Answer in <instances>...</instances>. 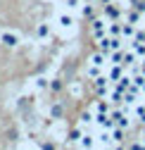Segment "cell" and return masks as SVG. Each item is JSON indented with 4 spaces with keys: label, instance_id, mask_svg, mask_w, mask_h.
Instances as JSON below:
<instances>
[{
    "label": "cell",
    "instance_id": "obj_14",
    "mask_svg": "<svg viewBox=\"0 0 145 150\" xmlns=\"http://www.w3.org/2000/svg\"><path fill=\"white\" fill-rule=\"evenodd\" d=\"M79 145H81V148H95V141H93V136H90V134H83L81 141H79Z\"/></svg>",
    "mask_w": 145,
    "mask_h": 150
},
{
    "label": "cell",
    "instance_id": "obj_17",
    "mask_svg": "<svg viewBox=\"0 0 145 150\" xmlns=\"http://www.w3.org/2000/svg\"><path fill=\"white\" fill-rule=\"evenodd\" d=\"M50 91H52V93H60V91H62V81H60V79H52V81H50Z\"/></svg>",
    "mask_w": 145,
    "mask_h": 150
},
{
    "label": "cell",
    "instance_id": "obj_18",
    "mask_svg": "<svg viewBox=\"0 0 145 150\" xmlns=\"http://www.w3.org/2000/svg\"><path fill=\"white\" fill-rule=\"evenodd\" d=\"M64 5H67L69 10H76V7L81 5V0H64Z\"/></svg>",
    "mask_w": 145,
    "mask_h": 150
},
{
    "label": "cell",
    "instance_id": "obj_2",
    "mask_svg": "<svg viewBox=\"0 0 145 150\" xmlns=\"http://www.w3.org/2000/svg\"><path fill=\"white\" fill-rule=\"evenodd\" d=\"M102 17L107 22H119L121 19V10L114 3H107V5H102Z\"/></svg>",
    "mask_w": 145,
    "mask_h": 150
},
{
    "label": "cell",
    "instance_id": "obj_4",
    "mask_svg": "<svg viewBox=\"0 0 145 150\" xmlns=\"http://www.w3.org/2000/svg\"><path fill=\"white\" fill-rule=\"evenodd\" d=\"M105 60H107V55L102 52V50H98V52H93L88 57V64H93V67H105Z\"/></svg>",
    "mask_w": 145,
    "mask_h": 150
},
{
    "label": "cell",
    "instance_id": "obj_16",
    "mask_svg": "<svg viewBox=\"0 0 145 150\" xmlns=\"http://www.w3.org/2000/svg\"><path fill=\"white\" fill-rule=\"evenodd\" d=\"M71 24H74V22H71V17H69V14H62V17H60V26H64V29H69Z\"/></svg>",
    "mask_w": 145,
    "mask_h": 150
},
{
    "label": "cell",
    "instance_id": "obj_5",
    "mask_svg": "<svg viewBox=\"0 0 145 150\" xmlns=\"http://www.w3.org/2000/svg\"><path fill=\"white\" fill-rule=\"evenodd\" d=\"M90 110H93V115H100V112H110L112 110V103L110 100H98L90 105Z\"/></svg>",
    "mask_w": 145,
    "mask_h": 150
},
{
    "label": "cell",
    "instance_id": "obj_10",
    "mask_svg": "<svg viewBox=\"0 0 145 150\" xmlns=\"http://www.w3.org/2000/svg\"><path fill=\"white\" fill-rule=\"evenodd\" d=\"M126 22H131V24H136V26H140V10H138V7H133V10H129V14H126Z\"/></svg>",
    "mask_w": 145,
    "mask_h": 150
},
{
    "label": "cell",
    "instance_id": "obj_19",
    "mask_svg": "<svg viewBox=\"0 0 145 150\" xmlns=\"http://www.w3.org/2000/svg\"><path fill=\"white\" fill-rule=\"evenodd\" d=\"M90 3H95V5H102V0H90Z\"/></svg>",
    "mask_w": 145,
    "mask_h": 150
},
{
    "label": "cell",
    "instance_id": "obj_15",
    "mask_svg": "<svg viewBox=\"0 0 145 150\" xmlns=\"http://www.w3.org/2000/svg\"><path fill=\"white\" fill-rule=\"evenodd\" d=\"M88 76H90V81H93V79H98V76H100V67L88 64Z\"/></svg>",
    "mask_w": 145,
    "mask_h": 150
},
{
    "label": "cell",
    "instance_id": "obj_6",
    "mask_svg": "<svg viewBox=\"0 0 145 150\" xmlns=\"http://www.w3.org/2000/svg\"><path fill=\"white\" fill-rule=\"evenodd\" d=\"M50 117L52 119H62L64 117V105L62 103H52L50 105Z\"/></svg>",
    "mask_w": 145,
    "mask_h": 150
},
{
    "label": "cell",
    "instance_id": "obj_9",
    "mask_svg": "<svg viewBox=\"0 0 145 150\" xmlns=\"http://www.w3.org/2000/svg\"><path fill=\"white\" fill-rule=\"evenodd\" d=\"M81 14H83V19H93V17H95V3L88 0V3L83 5V10H81Z\"/></svg>",
    "mask_w": 145,
    "mask_h": 150
},
{
    "label": "cell",
    "instance_id": "obj_13",
    "mask_svg": "<svg viewBox=\"0 0 145 150\" xmlns=\"http://www.w3.org/2000/svg\"><path fill=\"white\" fill-rule=\"evenodd\" d=\"M36 33H38V38H48V36H50V24L48 22H41L38 29H36Z\"/></svg>",
    "mask_w": 145,
    "mask_h": 150
},
{
    "label": "cell",
    "instance_id": "obj_1",
    "mask_svg": "<svg viewBox=\"0 0 145 150\" xmlns=\"http://www.w3.org/2000/svg\"><path fill=\"white\" fill-rule=\"evenodd\" d=\"M90 36L98 41V38H102V36H107V19L105 17H100V19H90Z\"/></svg>",
    "mask_w": 145,
    "mask_h": 150
},
{
    "label": "cell",
    "instance_id": "obj_8",
    "mask_svg": "<svg viewBox=\"0 0 145 150\" xmlns=\"http://www.w3.org/2000/svg\"><path fill=\"white\" fill-rule=\"evenodd\" d=\"M81 136H83V126H74V129L69 131V136H67V138H69V145H71V143H79Z\"/></svg>",
    "mask_w": 145,
    "mask_h": 150
},
{
    "label": "cell",
    "instance_id": "obj_11",
    "mask_svg": "<svg viewBox=\"0 0 145 150\" xmlns=\"http://www.w3.org/2000/svg\"><path fill=\"white\" fill-rule=\"evenodd\" d=\"M107 33L110 36H121V19L119 22H107Z\"/></svg>",
    "mask_w": 145,
    "mask_h": 150
},
{
    "label": "cell",
    "instance_id": "obj_3",
    "mask_svg": "<svg viewBox=\"0 0 145 150\" xmlns=\"http://www.w3.org/2000/svg\"><path fill=\"white\" fill-rule=\"evenodd\" d=\"M90 124H95V115H93V110L88 107V110L81 112V117H79V126L86 129V126H90Z\"/></svg>",
    "mask_w": 145,
    "mask_h": 150
},
{
    "label": "cell",
    "instance_id": "obj_7",
    "mask_svg": "<svg viewBox=\"0 0 145 150\" xmlns=\"http://www.w3.org/2000/svg\"><path fill=\"white\" fill-rule=\"evenodd\" d=\"M0 41H3L7 48H17V45H19V36H17V33H3Z\"/></svg>",
    "mask_w": 145,
    "mask_h": 150
},
{
    "label": "cell",
    "instance_id": "obj_12",
    "mask_svg": "<svg viewBox=\"0 0 145 150\" xmlns=\"http://www.w3.org/2000/svg\"><path fill=\"white\" fill-rule=\"evenodd\" d=\"M107 76H110V81H119V79L124 76V69H121V64H114V67L110 69V74H107Z\"/></svg>",
    "mask_w": 145,
    "mask_h": 150
}]
</instances>
